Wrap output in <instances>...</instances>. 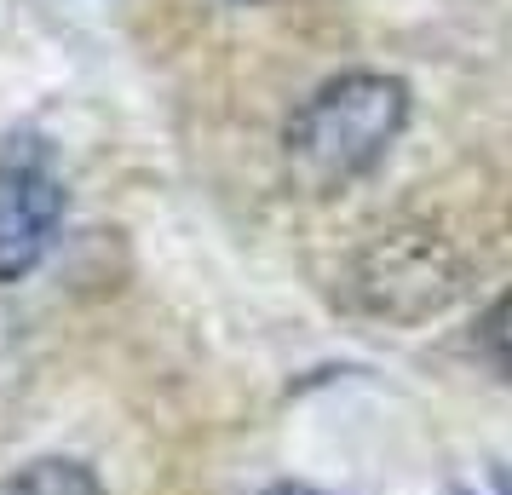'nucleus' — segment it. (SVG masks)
Returning <instances> with one entry per match:
<instances>
[{
  "mask_svg": "<svg viewBox=\"0 0 512 495\" xmlns=\"http://www.w3.org/2000/svg\"><path fill=\"white\" fill-rule=\"evenodd\" d=\"M409 121V87L380 70L334 75L288 121V173L305 196H340L397 144Z\"/></svg>",
  "mask_w": 512,
  "mask_h": 495,
  "instance_id": "obj_1",
  "label": "nucleus"
},
{
  "mask_svg": "<svg viewBox=\"0 0 512 495\" xmlns=\"http://www.w3.org/2000/svg\"><path fill=\"white\" fill-rule=\"evenodd\" d=\"M64 162L41 127H12L0 139V283H24L64 231Z\"/></svg>",
  "mask_w": 512,
  "mask_h": 495,
  "instance_id": "obj_2",
  "label": "nucleus"
},
{
  "mask_svg": "<svg viewBox=\"0 0 512 495\" xmlns=\"http://www.w3.org/2000/svg\"><path fill=\"white\" fill-rule=\"evenodd\" d=\"M351 288H357V306L374 311V317L420 323V317H438L461 294V260L438 231L397 225V231H380L357 254Z\"/></svg>",
  "mask_w": 512,
  "mask_h": 495,
  "instance_id": "obj_3",
  "label": "nucleus"
},
{
  "mask_svg": "<svg viewBox=\"0 0 512 495\" xmlns=\"http://www.w3.org/2000/svg\"><path fill=\"white\" fill-rule=\"evenodd\" d=\"M0 495H104L98 472L87 461H70V455H41L29 467L6 472L0 478Z\"/></svg>",
  "mask_w": 512,
  "mask_h": 495,
  "instance_id": "obj_4",
  "label": "nucleus"
},
{
  "mask_svg": "<svg viewBox=\"0 0 512 495\" xmlns=\"http://www.w3.org/2000/svg\"><path fill=\"white\" fill-rule=\"evenodd\" d=\"M478 352H484L501 375H512V288L484 311V323H478Z\"/></svg>",
  "mask_w": 512,
  "mask_h": 495,
  "instance_id": "obj_5",
  "label": "nucleus"
},
{
  "mask_svg": "<svg viewBox=\"0 0 512 495\" xmlns=\"http://www.w3.org/2000/svg\"><path fill=\"white\" fill-rule=\"evenodd\" d=\"M265 495H323V490H311V484H277V490H265Z\"/></svg>",
  "mask_w": 512,
  "mask_h": 495,
  "instance_id": "obj_6",
  "label": "nucleus"
},
{
  "mask_svg": "<svg viewBox=\"0 0 512 495\" xmlns=\"http://www.w3.org/2000/svg\"><path fill=\"white\" fill-rule=\"evenodd\" d=\"M495 490H501V495H512V472H501V478H495Z\"/></svg>",
  "mask_w": 512,
  "mask_h": 495,
  "instance_id": "obj_7",
  "label": "nucleus"
}]
</instances>
